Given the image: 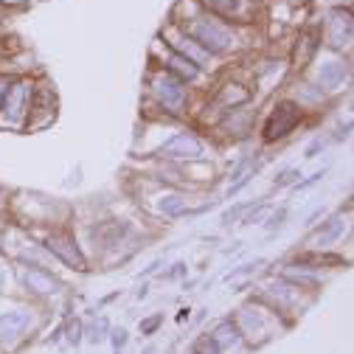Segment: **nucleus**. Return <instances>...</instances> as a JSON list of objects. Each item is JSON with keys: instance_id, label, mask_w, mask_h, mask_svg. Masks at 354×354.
Returning <instances> with one entry per match:
<instances>
[{"instance_id": "f257e3e1", "label": "nucleus", "mask_w": 354, "mask_h": 354, "mask_svg": "<svg viewBox=\"0 0 354 354\" xmlns=\"http://www.w3.org/2000/svg\"><path fill=\"white\" fill-rule=\"evenodd\" d=\"M295 118H298L295 107H290V104H284V107H278V110H275V116H273V121L267 124V138L287 135V132H290V127L295 124Z\"/></svg>"}, {"instance_id": "f03ea898", "label": "nucleus", "mask_w": 354, "mask_h": 354, "mask_svg": "<svg viewBox=\"0 0 354 354\" xmlns=\"http://www.w3.org/2000/svg\"><path fill=\"white\" fill-rule=\"evenodd\" d=\"M28 326V315L25 312H17V315H6L0 317V340L3 343H12L20 337V332Z\"/></svg>"}, {"instance_id": "7ed1b4c3", "label": "nucleus", "mask_w": 354, "mask_h": 354, "mask_svg": "<svg viewBox=\"0 0 354 354\" xmlns=\"http://www.w3.org/2000/svg\"><path fill=\"white\" fill-rule=\"evenodd\" d=\"M217 343V348H231V346H239V332H236V326H231V324H222L220 329H217V335L211 337Z\"/></svg>"}, {"instance_id": "20e7f679", "label": "nucleus", "mask_w": 354, "mask_h": 354, "mask_svg": "<svg viewBox=\"0 0 354 354\" xmlns=\"http://www.w3.org/2000/svg\"><path fill=\"white\" fill-rule=\"evenodd\" d=\"M197 354H220V348H217L214 340H208V337H205V340L197 343Z\"/></svg>"}, {"instance_id": "39448f33", "label": "nucleus", "mask_w": 354, "mask_h": 354, "mask_svg": "<svg viewBox=\"0 0 354 354\" xmlns=\"http://www.w3.org/2000/svg\"><path fill=\"white\" fill-rule=\"evenodd\" d=\"M67 332H70V335H67V340H70V343H79V340H82V337H79V332H82L79 321H74V324H70V326H67Z\"/></svg>"}, {"instance_id": "423d86ee", "label": "nucleus", "mask_w": 354, "mask_h": 354, "mask_svg": "<svg viewBox=\"0 0 354 354\" xmlns=\"http://www.w3.org/2000/svg\"><path fill=\"white\" fill-rule=\"evenodd\" d=\"M124 343H127V332H116V335H113V346L121 348Z\"/></svg>"}, {"instance_id": "0eeeda50", "label": "nucleus", "mask_w": 354, "mask_h": 354, "mask_svg": "<svg viewBox=\"0 0 354 354\" xmlns=\"http://www.w3.org/2000/svg\"><path fill=\"white\" fill-rule=\"evenodd\" d=\"M158 321H160V317H152V321H147V324H140V329H144V332H152V329L158 326Z\"/></svg>"}]
</instances>
